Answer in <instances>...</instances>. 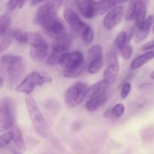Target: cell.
Here are the masks:
<instances>
[{"label": "cell", "mask_w": 154, "mask_h": 154, "mask_svg": "<svg viewBox=\"0 0 154 154\" xmlns=\"http://www.w3.org/2000/svg\"><path fill=\"white\" fill-rule=\"evenodd\" d=\"M26 44L32 48L48 46L45 38L39 33L34 32H26Z\"/></svg>", "instance_id": "obj_15"}, {"label": "cell", "mask_w": 154, "mask_h": 154, "mask_svg": "<svg viewBox=\"0 0 154 154\" xmlns=\"http://www.w3.org/2000/svg\"><path fill=\"white\" fill-rule=\"evenodd\" d=\"M149 0H131L125 14V19L135 21V28H139L145 20Z\"/></svg>", "instance_id": "obj_7"}, {"label": "cell", "mask_w": 154, "mask_h": 154, "mask_svg": "<svg viewBox=\"0 0 154 154\" xmlns=\"http://www.w3.org/2000/svg\"><path fill=\"white\" fill-rule=\"evenodd\" d=\"M17 106L15 101L10 96L0 99V133L9 131L15 126Z\"/></svg>", "instance_id": "obj_4"}, {"label": "cell", "mask_w": 154, "mask_h": 154, "mask_svg": "<svg viewBox=\"0 0 154 154\" xmlns=\"http://www.w3.org/2000/svg\"><path fill=\"white\" fill-rule=\"evenodd\" d=\"M11 23V17L10 15L5 14L0 16V37L8 31Z\"/></svg>", "instance_id": "obj_24"}, {"label": "cell", "mask_w": 154, "mask_h": 154, "mask_svg": "<svg viewBox=\"0 0 154 154\" xmlns=\"http://www.w3.org/2000/svg\"><path fill=\"white\" fill-rule=\"evenodd\" d=\"M58 11L51 4L45 2L38 8L35 20L45 30L50 36L60 38L66 34V27L63 22L57 15Z\"/></svg>", "instance_id": "obj_1"}, {"label": "cell", "mask_w": 154, "mask_h": 154, "mask_svg": "<svg viewBox=\"0 0 154 154\" xmlns=\"http://www.w3.org/2000/svg\"><path fill=\"white\" fill-rule=\"evenodd\" d=\"M124 112L125 106L121 103L117 104L111 109V116H114V117H117V118L122 117L123 114H124Z\"/></svg>", "instance_id": "obj_29"}, {"label": "cell", "mask_w": 154, "mask_h": 154, "mask_svg": "<svg viewBox=\"0 0 154 154\" xmlns=\"http://www.w3.org/2000/svg\"><path fill=\"white\" fill-rule=\"evenodd\" d=\"M14 137L13 142L15 147L19 149L20 150L25 151L26 150V143L24 141L20 129L18 127H15L14 129Z\"/></svg>", "instance_id": "obj_22"}, {"label": "cell", "mask_w": 154, "mask_h": 154, "mask_svg": "<svg viewBox=\"0 0 154 154\" xmlns=\"http://www.w3.org/2000/svg\"><path fill=\"white\" fill-rule=\"evenodd\" d=\"M15 154H21V153H18V152H15Z\"/></svg>", "instance_id": "obj_41"}, {"label": "cell", "mask_w": 154, "mask_h": 154, "mask_svg": "<svg viewBox=\"0 0 154 154\" xmlns=\"http://www.w3.org/2000/svg\"><path fill=\"white\" fill-rule=\"evenodd\" d=\"M154 48V40L151 41V42H147V44L142 46L141 48V51H151L152 49Z\"/></svg>", "instance_id": "obj_34"}, {"label": "cell", "mask_w": 154, "mask_h": 154, "mask_svg": "<svg viewBox=\"0 0 154 154\" xmlns=\"http://www.w3.org/2000/svg\"><path fill=\"white\" fill-rule=\"evenodd\" d=\"M25 102L27 112L35 130L42 138H48L50 135L49 125L41 112L37 102L31 95L26 96Z\"/></svg>", "instance_id": "obj_3"}, {"label": "cell", "mask_w": 154, "mask_h": 154, "mask_svg": "<svg viewBox=\"0 0 154 154\" xmlns=\"http://www.w3.org/2000/svg\"><path fill=\"white\" fill-rule=\"evenodd\" d=\"M26 71V62L19 55L7 54L0 59V72L7 79L10 88L17 87L20 83Z\"/></svg>", "instance_id": "obj_2"}, {"label": "cell", "mask_w": 154, "mask_h": 154, "mask_svg": "<svg viewBox=\"0 0 154 154\" xmlns=\"http://www.w3.org/2000/svg\"><path fill=\"white\" fill-rule=\"evenodd\" d=\"M152 51H153V53H154V48H153V49H152Z\"/></svg>", "instance_id": "obj_42"}, {"label": "cell", "mask_w": 154, "mask_h": 154, "mask_svg": "<svg viewBox=\"0 0 154 154\" xmlns=\"http://www.w3.org/2000/svg\"><path fill=\"white\" fill-rule=\"evenodd\" d=\"M129 1V0H117V2L119 3H123V2H127Z\"/></svg>", "instance_id": "obj_39"}, {"label": "cell", "mask_w": 154, "mask_h": 154, "mask_svg": "<svg viewBox=\"0 0 154 154\" xmlns=\"http://www.w3.org/2000/svg\"><path fill=\"white\" fill-rule=\"evenodd\" d=\"M153 32L154 33V20H153Z\"/></svg>", "instance_id": "obj_40"}, {"label": "cell", "mask_w": 154, "mask_h": 154, "mask_svg": "<svg viewBox=\"0 0 154 154\" xmlns=\"http://www.w3.org/2000/svg\"><path fill=\"white\" fill-rule=\"evenodd\" d=\"M78 10L80 11L83 17L87 19H91L95 16V4L94 0H75Z\"/></svg>", "instance_id": "obj_13"}, {"label": "cell", "mask_w": 154, "mask_h": 154, "mask_svg": "<svg viewBox=\"0 0 154 154\" xmlns=\"http://www.w3.org/2000/svg\"><path fill=\"white\" fill-rule=\"evenodd\" d=\"M14 133V130H9L2 133L0 135V148H5L13 141Z\"/></svg>", "instance_id": "obj_25"}, {"label": "cell", "mask_w": 154, "mask_h": 154, "mask_svg": "<svg viewBox=\"0 0 154 154\" xmlns=\"http://www.w3.org/2000/svg\"><path fill=\"white\" fill-rule=\"evenodd\" d=\"M52 81L53 80L51 77L42 75L38 72H32L27 75L20 81V83L15 87V90L18 93L31 95L36 87L51 84Z\"/></svg>", "instance_id": "obj_6"}, {"label": "cell", "mask_w": 154, "mask_h": 154, "mask_svg": "<svg viewBox=\"0 0 154 154\" xmlns=\"http://www.w3.org/2000/svg\"><path fill=\"white\" fill-rule=\"evenodd\" d=\"M26 1L27 0H19V2H18V8H22L25 5L26 2Z\"/></svg>", "instance_id": "obj_36"}, {"label": "cell", "mask_w": 154, "mask_h": 154, "mask_svg": "<svg viewBox=\"0 0 154 154\" xmlns=\"http://www.w3.org/2000/svg\"><path fill=\"white\" fill-rule=\"evenodd\" d=\"M89 86L82 81H77L66 90L64 94V101L66 107L73 108L79 105L87 96Z\"/></svg>", "instance_id": "obj_8"}, {"label": "cell", "mask_w": 154, "mask_h": 154, "mask_svg": "<svg viewBox=\"0 0 154 154\" xmlns=\"http://www.w3.org/2000/svg\"><path fill=\"white\" fill-rule=\"evenodd\" d=\"M127 35L126 31H121L118 33L114 41V47L117 50H120L123 45L127 44Z\"/></svg>", "instance_id": "obj_26"}, {"label": "cell", "mask_w": 154, "mask_h": 154, "mask_svg": "<svg viewBox=\"0 0 154 154\" xmlns=\"http://www.w3.org/2000/svg\"><path fill=\"white\" fill-rule=\"evenodd\" d=\"M12 37L14 39L21 44H26V32L20 29L11 30Z\"/></svg>", "instance_id": "obj_30"}, {"label": "cell", "mask_w": 154, "mask_h": 154, "mask_svg": "<svg viewBox=\"0 0 154 154\" xmlns=\"http://www.w3.org/2000/svg\"><path fill=\"white\" fill-rule=\"evenodd\" d=\"M81 38H82L83 41L85 42L87 45L92 43V42L94 39V32L93 29H92V27L90 26H89L85 30H84V32L81 35Z\"/></svg>", "instance_id": "obj_27"}, {"label": "cell", "mask_w": 154, "mask_h": 154, "mask_svg": "<svg viewBox=\"0 0 154 154\" xmlns=\"http://www.w3.org/2000/svg\"><path fill=\"white\" fill-rule=\"evenodd\" d=\"M153 59H154L153 51L152 50L151 51H146L144 54H141V55H139L132 60V63L130 65V69L132 70H136V69L141 68V66H144L146 63H147Z\"/></svg>", "instance_id": "obj_19"}, {"label": "cell", "mask_w": 154, "mask_h": 154, "mask_svg": "<svg viewBox=\"0 0 154 154\" xmlns=\"http://www.w3.org/2000/svg\"><path fill=\"white\" fill-rule=\"evenodd\" d=\"M14 38L12 37L11 30V29H9L5 34L0 37V54L9 48Z\"/></svg>", "instance_id": "obj_23"}, {"label": "cell", "mask_w": 154, "mask_h": 154, "mask_svg": "<svg viewBox=\"0 0 154 154\" xmlns=\"http://www.w3.org/2000/svg\"><path fill=\"white\" fill-rule=\"evenodd\" d=\"M119 51H120V55L123 57V59H124V60H129V59L132 57L133 49H132V47L127 43L125 45H123V46L119 50Z\"/></svg>", "instance_id": "obj_28"}, {"label": "cell", "mask_w": 154, "mask_h": 154, "mask_svg": "<svg viewBox=\"0 0 154 154\" xmlns=\"http://www.w3.org/2000/svg\"><path fill=\"white\" fill-rule=\"evenodd\" d=\"M18 2H19V0H8L7 5L8 8L11 11L14 10L17 8V7H18Z\"/></svg>", "instance_id": "obj_33"}, {"label": "cell", "mask_w": 154, "mask_h": 154, "mask_svg": "<svg viewBox=\"0 0 154 154\" xmlns=\"http://www.w3.org/2000/svg\"><path fill=\"white\" fill-rule=\"evenodd\" d=\"M72 40L70 37L66 35L63 37L55 39L52 44V51L60 53V54H66L70 48Z\"/></svg>", "instance_id": "obj_18"}, {"label": "cell", "mask_w": 154, "mask_h": 154, "mask_svg": "<svg viewBox=\"0 0 154 154\" xmlns=\"http://www.w3.org/2000/svg\"><path fill=\"white\" fill-rule=\"evenodd\" d=\"M4 82H5V81H4V79H3V78L0 77V88H1L3 85H4Z\"/></svg>", "instance_id": "obj_37"}, {"label": "cell", "mask_w": 154, "mask_h": 154, "mask_svg": "<svg viewBox=\"0 0 154 154\" xmlns=\"http://www.w3.org/2000/svg\"><path fill=\"white\" fill-rule=\"evenodd\" d=\"M108 101V94L101 95L95 97L87 99L85 105V108L89 112H94L99 108L105 105Z\"/></svg>", "instance_id": "obj_17"}, {"label": "cell", "mask_w": 154, "mask_h": 154, "mask_svg": "<svg viewBox=\"0 0 154 154\" xmlns=\"http://www.w3.org/2000/svg\"><path fill=\"white\" fill-rule=\"evenodd\" d=\"M107 64L108 66L104 72V80L109 85L115 83L120 71V63L118 56L114 49L111 50L108 52L107 57Z\"/></svg>", "instance_id": "obj_10"}, {"label": "cell", "mask_w": 154, "mask_h": 154, "mask_svg": "<svg viewBox=\"0 0 154 154\" xmlns=\"http://www.w3.org/2000/svg\"><path fill=\"white\" fill-rule=\"evenodd\" d=\"M125 14L124 8L123 6H117L111 9L105 14L103 18V26L107 30H111L118 26L123 20Z\"/></svg>", "instance_id": "obj_11"}, {"label": "cell", "mask_w": 154, "mask_h": 154, "mask_svg": "<svg viewBox=\"0 0 154 154\" xmlns=\"http://www.w3.org/2000/svg\"><path fill=\"white\" fill-rule=\"evenodd\" d=\"M45 1H47V0H32L31 5L32 6L38 5H40L41 3L44 2Z\"/></svg>", "instance_id": "obj_35"}, {"label": "cell", "mask_w": 154, "mask_h": 154, "mask_svg": "<svg viewBox=\"0 0 154 154\" xmlns=\"http://www.w3.org/2000/svg\"><path fill=\"white\" fill-rule=\"evenodd\" d=\"M154 17L153 15H150L148 17L145 19L142 25L137 29L136 34H135V41L136 43H140L145 40L150 33V29L153 24Z\"/></svg>", "instance_id": "obj_14"}, {"label": "cell", "mask_w": 154, "mask_h": 154, "mask_svg": "<svg viewBox=\"0 0 154 154\" xmlns=\"http://www.w3.org/2000/svg\"><path fill=\"white\" fill-rule=\"evenodd\" d=\"M63 76L75 78L80 76L84 70V57L79 51L68 53L63 66Z\"/></svg>", "instance_id": "obj_5"}, {"label": "cell", "mask_w": 154, "mask_h": 154, "mask_svg": "<svg viewBox=\"0 0 154 154\" xmlns=\"http://www.w3.org/2000/svg\"><path fill=\"white\" fill-rule=\"evenodd\" d=\"M63 17L65 18V20L70 26L71 28L77 33H79L80 35L82 34L84 30L89 26L88 24L84 22L75 11L69 8H66L65 9L63 12Z\"/></svg>", "instance_id": "obj_12"}, {"label": "cell", "mask_w": 154, "mask_h": 154, "mask_svg": "<svg viewBox=\"0 0 154 154\" xmlns=\"http://www.w3.org/2000/svg\"><path fill=\"white\" fill-rule=\"evenodd\" d=\"M104 52L101 45H95L89 49L87 53V70L89 73H98L103 66Z\"/></svg>", "instance_id": "obj_9"}, {"label": "cell", "mask_w": 154, "mask_h": 154, "mask_svg": "<svg viewBox=\"0 0 154 154\" xmlns=\"http://www.w3.org/2000/svg\"><path fill=\"white\" fill-rule=\"evenodd\" d=\"M117 4L116 0H101L96 2L95 4V16L103 15L108 13Z\"/></svg>", "instance_id": "obj_20"}, {"label": "cell", "mask_w": 154, "mask_h": 154, "mask_svg": "<svg viewBox=\"0 0 154 154\" xmlns=\"http://www.w3.org/2000/svg\"><path fill=\"white\" fill-rule=\"evenodd\" d=\"M109 86V84L105 80H102L96 84H93L91 87H89L86 97H87V99H90V98L95 97V96L108 94Z\"/></svg>", "instance_id": "obj_16"}, {"label": "cell", "mask_w": 154, "mask_h": 154, "mask_svg": "<svg viewBox=\"0 0 154 154\" xmlns=\"http://www.w3.org/2000/svg\"><path fill=\"white\" fill-rule=\"evenodd\" d=\"M48 49L49 48L48 47H41V48H30L29 51V56L30 58L35 62H41L43 60H45V57H47L48 53Z\"/></svg>", "instance_id": "obj_21"}, {"label": "cell", "mask_w": 154, "mask_h": 154, "mask_svg": "<svg viewBox=\"0 0 154 154\" xmlns=\"http://www.w3.org/2000/svg\"><path fill=\"white\" fill-rule=\"evenodd\" d=\"M142 138L146 141H150L154 138V130H152V128L147 129L145 132H144L142 135Z\"/></svg>", "instance_id": "obj_32"}, {"label": "cell", "mask_w": 154, "mask_h": 154, "mask_svg": "<svg viewBox=\"0 0 154 154\" xmlns=\"http://www.w3.org/2000/svg\"><path fill=\"white\" fill-rule=\"evenodd\" d=\"M150 78H151V79L154 80V70L153 71V72H151V73H150Z\"/></svg>", "instance_id": "obj_38"}, {"label": "cell", "mask_w": 154, "mask_h": 154, "mask_svg": "<svg viewBox=\"0 0 154 154\" xmlns=\"http://www.w3.org/2000/svg\"><path fill=\"white\" fill-rule=\"evenodd\" d=\"M131 90H132V85H131L130 83L126 82L123 84V87L121 88V92H120V97H121V99H126L129 95V93H130Z\"/></svg>", "instance_id": "obj_31"}]
</instances>
